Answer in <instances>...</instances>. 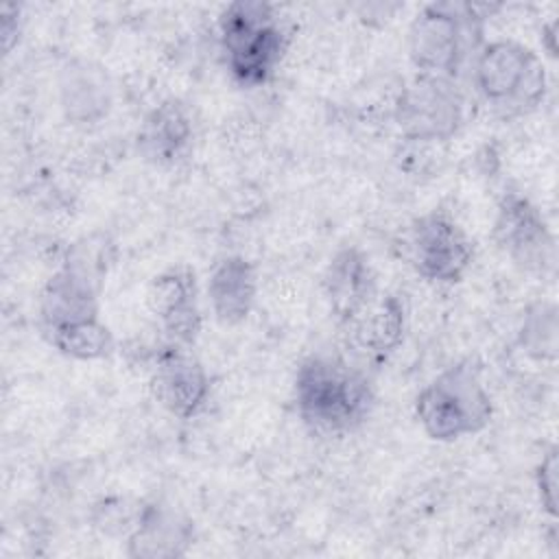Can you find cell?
Returning <instances> with one entry per match:
<instances>
[{
	"label": "cell",
	"mask_w": 559,
	"mask_h": 559,
	"mask_svg": "<svg viewBox=\"0 0 559 559\" xmlns=\"http://www.w3.org/2000/svg\"><path fill=\"white\" fill-rule=\"evenodd\" d=\"M393 120L406 140L445 142L465 122V96L452 79L413 74L395 98Z\"/></svg>",
	"instance_id": "52a82bcc"
},
{
	"label": "cell",
	"mask_w": 559,
	"mask_h": 559,
	"mask_svg": "<svg viewBox=\"0 0 559 559\" xmlns=\"http://www.w3.org/2000/svg\"><path fill=\"white\" fill-rule=\"evenodd\" d=\"M402 251L421 280L441 286L463 282L476 258L472 236L441 207L417 216L408 225L402 238Z\"/></svg>",
	"instance_id": "8992f818"
},
{
	"label": "cell",
	"mask_w": 559,
	"mask_h": 559,
	"mask_svg": "<svg viewBox=\"0 0 559 559\" xmlns=\"http://www.w3.org/2000/svg\"><path fill=\"white\" fill-rule=\"evenodd\" d=\"M487 4L430 2L417 11L408 26L406 50L415 74L456 81L485 44Z\"/></svg>",
	"instance_id": "7a4b0ae2"
},
{
	"label": "cell",
	"mask_w": 559,
	"mask_h": 559,
	"mask_svg": "<svg viewBox=\"0 0 559 559\" xmlns=\"http://www.w3.org/2000/svg\"><path fill=\"white\" fill-rule=\"evenodd\" d=\"M194 539L192 522L164 504H146L138 511L127 539V555L140 559H173L188 552Z\"/></svg>",
	"instance_id": "9a60e30c"
},
{
	"label": "cell",
	"mask_w": 559,
	"mask_h": 559,
	"mask_svg": "<svg viewBox=\"0 0 559 559\" xmlns=\"http://www.w3.org/2000/svg\"><path fill=\"white\" fill-rule=\"evenodd\" d=\"M96 317H100V271L85 253H70L41 288V334Z\"/></svg>",
	"instance_id": "9c48e42d"
},
{
	"label": "cell",
	"mask_w": 559,
	"mask_h": 559,
	"mask_svg": "<svg viewBox=\"0 0 559 559\" xmlns=\"http://www.w3.org/2000/svg\"><path fill=\"white\" fill-rule=\"evenodd\" d=\"M472 83L480 100L502 120L535 111L548 92L542 57L511 37L491 39L478 48L472 59Z\"/></svg>",
	"instance_id": "277c9868"
},
{
	"label": "cell",
	"mask_w": 559,
	"mask_h": 559,
	"mask_svg": "<svg viewBox=\"0 0 559 559\" xmlns=\"http://www.w3.org/2000/svg\"><path fill=\"white\" fill-rule=\"evenodd\" d=\"M194 124L183 100L170 96L159 100L142 118L135 135L138 153L151 164H173L190 146Z\"/></svg>",
	"instance_id": "2e32d148"
},
{
	"label": "cell",
	"mask_w": 559,
	"mask_h": 559,
	"mask_svg": "<svg viewBox=\"0 0 559 559\" xmlns=\"http://www.w3.org/2000/svg\"><path fill=\"white\" fill-rule=\"evenodd\" d=\"M46 341L72 360H103L116 349V338L109 325L96 317L44 332Z\"/></svg>",
	"instance_id": "ac0fdd59"
},
{
	"label": "cell",
	"mask_w": 559,
	"mask_h": 559,
	"mask_svg": "<svg viewBox=\"0 0 559 559\" xmlns=\"http://www.w3.org/2000/svg\"><path fill=\"white\" fill-rule=\"evenodd\" d=\"M415 419L424 435L452 443L478 435L493 417V400L472 362L441 369L415 397Z\"/></svg>",
	"instance_id": "5b68a950"
},
{
	"label": "cell",
	"mask_w": 559,
	"mask_h": 559,
	"mask_svg": "<svg viewBox=\"0 0 559 559\" xmlns=\"http://www.w3.org/2000/svg\"><path fill=\"white\" fill-rule=\"evenodd\" d=\"M0 33H2L4 55H9L13 50V46L17 44L20 33H22V15H20L17 4H9V2L2 4V9H0Z\"/></svg>",
	"instance_id": "44dd1931"
},
{
	"label": "cell",
	"mask_w": 559,
	"mask_h": 559,
	"mask_svg": "<svg viewBox=\"0 0 559 559\" xmlns=\"http://www.w3.org/2000/svg\"><path fill=\"white\" fill-rule=\"evenodd\" d=\"M498 249L524 273L550 275L557 266V240L544 214L522 194L507 192L498 201L493 227Z\"/></svg>",
	"instance_id": "ba28073f"
},
{
	"label": "cell",
	"mask_w": 559,
	"mask_h": 559,
	"mask_svg": "<svg viewBox=\"0 0 559 559\" xmlns=\"http://www.w3.org/2000/svg\"><path fill=\"white\" fill-rule=\"evenodd\" d=\"M557 338H559V314L552 301H535L526 308L518 343L535 360H555L557 358Z\"/></svg>",
	"instance_id": "d6986e66"
},
{
	"label": "cell",
	"mask_w": 559,
	"mask_h": 559,
	"mask_svg": "<svg viewBox=\"0 0 559 559\" xmlns=\"http://www.w3.org/2000/svg\"><path fill=\"white\" fill-rule=\"evenodd\" d=\"M288 33L273 4L238 0L218 15V46L231 81L245 90L269 83L288 50Z\"/></svg>",
	"instance_id": "3957f363"
},
{
	"label": "cell",
	"mask_w": 559,
	"mask_h": 559,
	"mask_svg": "<svg viewBox=\"0 0 559 559\" xmlns=\"http://www.w3.org/2000/svg\"><path fill=\"white\" fill-rule=\"evenodd\" d=\"M114 103L109 74L87 59H70L59 72V107L72 124H96Z\"/></svg>",
	"instance_id": "5bb4252c"
},
{
	"label": "cell",
	"mask_w": 559,
	"mask_h": 559,
	"mask_svg": "<svg viewBox=\"0 0 559 559\" xmlns=\"http://www.w3.org/2000/svg\"><path fill=\"white\" fill-rule=\"evenodd\" d=\"M148 389L166 413L177 419H192L205 408L212 384L190 347L166 343L153 356Z\"/></svg>",
	"instance_id": "8fae6325"
},
{
	"label": "cell",
	"mask_w": 559,
	"mask_h": 559,
	"mask_svg": "<svg viewBox=\"0 0 559 559\" xmlns=\"http://www.w3.org/2000/svg\"><path fill=\"white\" fill-rule=\"evenodd\" d=\"M205 290L214 319L221 325H238L255 306L258 271L249 258L227 253L212 264Z\"/></svg>",
	"instance_id": "4fadbf2b"
},
{
	"label": "cell",
	"mask_w": 559,
	"mask_h": 559,
	"mask_svg": "<svg viewBox=\"0 0 559 559\" xmlns=\"http://www.w3.org/2000/svg\"><path fill=\"white\" fill-rule=\"evenodd\" d=\"M321 284L328 308L343 328H352L380 295L369 255L349 245L330 258Z\"/></svg>",
	"instance_id": "7c38bea8"
},
{
	"label": "cell",
	"mask_w": 559,
	"mask_h": 559,
	"mask_svg": "<svg viewBox=\"0 0 559 559\" xmlns=\"http://www.w3.org/2000/svg\"><path fill=\"white\" fill-rule=\"evenodd\" d=\"M354 343L371 358L386 360L404 341L406 301L397 293L378 295L373 306L352 325Z\"/></svg>",
	"instance_id": "e0dca14e"
},
{
	"label": "cell",
	"mask_w": 559,
	"mask_h": 559,
	"mask_svg": "<svg viewBox=\"0 0 559 559\" xmlns=\"http://www.w3.org/2000/svg\"><path fill=\"white\" fill-rule=\"evenodd\" d=\"M293 397L299 419L325 437L356 430L373 406L367 373L345 356L330 352L310 354L299 362Z\"/></svg>",
	"instance_id": "6da1fadb"
},
{
	"label": "cell",
	"mask_w": 559,
	"mask_h": 559,
	"mask_svg": "<svg viewBox=\"0 0 559 559\" xmlns=\"http://www.w3.org/2000/svg\"><path fill=\"white\" fill-rule=\"evenodd\" d=\"M557 445H550L535 467L537 498L550 518L557 515Z\"/></svg>",
	"instance_id": "ffe728a7"
},
{
	"label": "cell",
	"mask_w": 559,
	"mask_h": 559,
	"mask_svg": "<svg viewBox=\"0 0 559 559\" xmlns=\"http://www.w3.org/2000/svg\"><path fill=\"white\" fill-rule=\"evenodd\" d=\"M144 301L166 343L192 349L203 325L194 269L186 262L166 266L148 282Z\"/></svg>",
	"instance_id": "30bf717a"
}]
</instances>
